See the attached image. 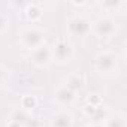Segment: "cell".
<instances>
[{"label": "cell", "mask_w": 127, "mask_h": 127, "mask_svg": "<svg viewBox=\"0 0 127 127\" xmlns=\"http://www.w3.org/2000/svg\"><path fill=\"white\" fill-rule=\"evenodd\" d=\"M84 79L81 78V76H78V75H73V76H70L67 81H66V87L72 91V93H79L82 88H84Z\"/></svg>", "instance_id": "obj_10"}, {"label": "cell", "mask_w": 127, "mask_h": 127, "mask_svg": "<svg viewBox=\"0 0 127 127\" xmlns=\"http://www.w3.org/2000/svg\"><path fill=\"white\" fill-rule=\"evenodd\" d=\"M85 127H91V126H85Z\"/></svg>", "instance_id": "obj_23"}, {"label": "cell", "mask_w": 127, "mask_h": 127, "mask_svg": "<svg viewBox=\"0 0 127 127\" xmlns=\"http://www.w3.org/2000/svg\"><path fill=\"white\" fill-rule=\"evenodd\" d=\"M87 105L94 106V108H99V106L103 105V99H102L99 94H90V96L87 97Z\"/></svg>", "instance_id": "obj_16"}, {"label": "cell", "mask_w": 127, "mask_h": 127, "mask_svg": "<svg viewBox=\"0 0 127 127\" xmlns=\"http://www.w3.org/2000/svg\"><path fill=\"white\" fill-rule=\"evenodd\" d=\"M91 30H94V33H96L97 37L105 39V37H109V36H112L115 33L117 24H115V20L111 18V17H100L94 23V27Z\"/></svg>", "instance_id": "obj_5"}, {"label": "cell", "mask_w": 127, "mask_h": 127, "mask_svg": "<svg viewBox=\"0 0 127 127\" xmlns=\"http://www.w3.org/2000/svg\"><path fill=\"white\" fill-rule=\"evenodd\" d=\"M51 127H73V117L69 112L61 111L52 117Z\"/></svg>", "instance_id": "obj_7"}, {"label": "cell", "mask_w": 127, "mask_h": 127, "mask_svg": "<svg viewBox=\"0 0 127 127\" xmlns=\"http://www.w3.org/2000/svg\"><path fill=\"white\" fill-rule=\"evenodd\" d=\"M32 63L37 67H46L51 63V48L46 45H42L40 48L32 51Z\"/></svg>", "instance_id": "obj_6"}, {"label": "cell", "mask_w": 127, "mask_h": 127, "mask_svg": "<svg viewBox=\"0 0 127 127\" xmlns=\"http://www.w3.org/2000/svg\"><path fill=\"white\" fill-rule=\"evenodd\" d=\"M93 127H103V126H102V124H94Z\"/></svg>", "instance_id": "obj_22"}, {"label": "cell", "mask_w": 127, "mask_h": 127, "mask_svg": "<svg viewBox=\"0 0 127 127\" xmlns=\"http://www.w3.org/2000/svg\"><path fill=\"white\" fill-rule=\"evenodd\" d=\"M72 5H73V6H85L87 2H72Z\"/></svg>", "instance_id": "obj_21"}, {"label": "cell", "mask_w": 127, "mask_h": 127, "mask_svg": "<svg viewBox=\"0 0 127 127\" xmlns=\"http://www.w3.org/2000/svg\"><path fill=\"white\" fill-rule=\"evenodd\" d=\"M106 127H126V120L123 115H112L108 117Z\"/></svg>", "instance_id": "obj_14"}, {"label": "cell", "mask_w": 127, "mask_h": 127, "mask_svg": "<svg viewBox=\"0 0 127 127\" xmlns=\"http://www.w3.org/2000/svg\"><path fill=\"white\" fill-rule=\"evenodd\" d=\"M20 40H21V45L24 48L34 51V49L40 48L42 45H45V33L39 29L30 27V29H26L21 32Z\"/></svg>", "instance_id": "obj_1"}, {"label": "cell", "mask_w": 127, "mask_h": 127, "mask_svg": "<svg viewBox=\"0 0 127 127\" xmlns=\"http://www.w3.org/2000/svg\"><path fill=\"white\" fill-rule=\"evenodd\" d=\"M5 79H6V70H5L2 66H0V84H3Z\"/></svg>", "instance_id": "obj_19"}, {"label": "cell", "mask_w": 127, "mask_h": 127, "mask_svg": "<svg viewBox=\"0 0 127 127\" xmlns=\"http://www.w3.org/2000/svg\"><path fill=\"white\" fill-rule=\"evenodd\" d=\"M55 100L60 103V105H70V103H73L75 102V93H72L66 85H61L57 91H55Z\"/></svg>", "instance_id": "obj_8"}, {"label": "cell", "mask_w": 127, "mask_h": 127, "mask_svg": "<svg viewBox=\"0 0 127 127\" xmlns=\"http://www.w3.org/2000/svg\"><path fill=\"white\" fill-rule=\"evenodd\" d=\"M91 29H93L91 21L87 17H82V15H75V17H72L67 21V32H69V34L76 36V37H84V36L90 34Z\"/></svg>", "instance_id": "obj_3"}, {"label": "cell", "mask_w": 127, "mask_h": 127, "mask_svg": "<svg viewBox=\"0 0 127 127\" xmlns=\"http://www.w3.org/2000/svg\"><path fill=\"white\" fill-rule=\"evenodd\" d=\"M73 57V46L70 42L60 39L54 43V46L51 48V60L60 63V64H64L69 63Z\"/></svg>", "instance_id": "obj_2"}, {"label": "cell", "mask_w": 127, "mask_h": 127, "mask_svg": "<svg viewBox=\"0 0 127 127\" xmlns=\"http://www.w3.org/2000/svg\"><path fill=\"white\" fill-rule=\"evenodd\" d=\"M8 29H9V20L3 15H0V34L5 33Z\"/></svg>", "instance_id": "obj_17"}, {"label": "cell", "mask_w": 127, "mask_h": 127, "mask_svg": "<svg viewBox=\"0 0 127 127\" xmlns=\"http://www.w3.org/2000/svg\"><path fill=\"white\" fill-rule=\"evenodd\" d=\"M6 127H23V126L18 124V123H15V121H12V120H9V123L6 124Z\"/></svg>", "instance_id": "obj_20"}, {"label": "cell", "mask_w": 127, "mask_h": 127, "mask_svg": "<svg viewBox=\"0 0 127 127\" xmlns=\"http://www.w3.org/2000/svg\"><path fill=\"white\" fill-rule=\"evenodd\" d=\"M24 127H40V121H39L37 118H34V117H32V115H30V118L26 121Z\"/></svg>", "instance_id": "obj_18"}, {"label": "cell", "mask_w": 127, "mask_h": 127, "mask_svg": "<svg viewBox=\"0 0 127 127\" xmlns=\"http://www.w3.org/2000/svg\"><path fill=\"white\" fill-rule=\"evenodd\" d=\"M36 106H37V99H36V96L26 94V96L21 97V109H24L26 112L30 114Z\"/></svg>", "instance_id": "obj_11"}, {"label": "cell", "mask_w": 127, "mask_h": 127, "mask_svg": "<svg viewBox=\"0 0 127 127\" xmlns=\"http://www.w3.org/2000/svg\"><path fill=\"white\" fill-rule=\"evenodd\" d=\"M24 14H26L29 21L36 23V21H39L42 18V8L39 5H36V3H29L26 6V9H24Z\"/></svg>", "instance_id": "obj_9"}, {"label": "cell", "mask_w": 127, "mask_h": 127, "mask_svg": "<svg viewBox=\"0 0 127 127\" xmlns=\"http://www.w3.org/2000/svg\"><path fill=\"white\" fill-rule=\"evenodd\" d=\"M96 69L100 73H112L118 69V58L111 51H102L96 55Z\"/></svg>", "instance_id": "obj_4"}, {"label": "cell", "mask_w": 127, "mask_h": 127, "mask_svg": "<svg viewBox=\"0 0 127 127\" xmlns=\"http://www.w3.org/2000/svg\"><path fill=\"white\" fill-rule=\"evenodd\" d=\"M124 5V2H121V0H105V2L100 3V6L106 11H118L121 6Z\"/></svg>", "instance_id": "obj_15"}, {"label": "cell", "mask_w": 127, "mask_h": 127, "mask_svg": "<svg viewBox=\"0 0 127 127\" xmlns=\"http://www.w3.org/2000/svg\"><path fill=\"white\" fill-rule=\"evenodd\" d=\"M96 124H100L103 120H108V109L102 105V106H99V108H96V111L93 112V115L90 117Z\"/></svg>", "instance_id": "obj_13"}, {"label": "cell", "mask_w": 127, "mask_h": 127, "mask_svg": "<svg viewBox=\"0 0 127 127\" xmlns=\"http://www.w3.org/2000/svg\"><path fill=\"white\" fill-rule=\"evenodd\" d=\"M30 118V114L29 112H26L24 109H17V111H14L12 112V115H11V120L12 121H15V123H18V124H21L23 127H24V124H26V121Z\"/></svg>", "instance_id": "obj_12"}]
</instances>
